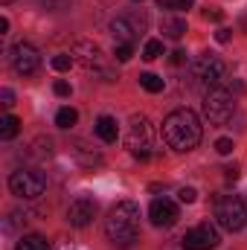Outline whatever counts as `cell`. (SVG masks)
I'll list each match as a JSON object with an SVG mask.
<instances>
[{
  "label": "cell",
  "mask_w": 247,
  "mask_h": 250,
  "mask_svg": "<svg viewBox=\"0 0 247 250\" xmlns=\"http://www.w3.org/2000/svg\"><path fill=\"white\" fill-rule=\"evenodd\" d=\"M201 137H204L201 120L189 108H178L163 120V140L175 151H192L201 143Z\"/></svg>",
  "instance_id": "obj_1"
},
{
  "label": "cell",
  "mask_w": 247,
  "mask_h": 250,
  "mask_svg": "<svg viewBox=\"0 0 247 250\" xmlns=\"http://www.w3.org/2000/svg\"><path fill=\"white\" fill-rule=\"evenodd\" d=\"M105 236L117 245V248H128L137 242L140 236V207L134 201H120L108 218H105Z\"/></svg>",
  "instance_id": "obj_2"
},
{
  "label": "cell",
  "mask_w": 247,
  "mask_h": 250,
  "mask_svg": "<svg viewBox=\"0 0 247 250\" xmlns=\"http://www.w3.org/2000/svg\"><path fill=\"white\" fill-rule=\"evenodd\" d=\"M215 221L218 227H224L227 233H239L247 224V207L242 198L236 195H224L215 201Z\"/></svg>",
  "instance_id": "obj_3"
},
{
  "label": "cell",
  "mask_w": 247,
  "mask_h": 250,
  "mask_svg": "<svg viewBox=\"0 0 247 250\" xmlns=\"http://www.w3.org/2000/svg\"><path fill=\"white\" fill-rule=\"evenodd\" d=\"M236 114V99L227 87H212L204 96V117L212 125H224L230 123V117Z\"/></svg>",
  "instance_id": "obj_4"
},
{
  "label": "cell",
  "mask_w": 247,
  "mask_h": 250,
  "mask_svg": "<svg viewBox=\"0 0 247 250\" xmlns=\"http://www.w3.org/2000/svg\"><path fill=\"white\" fill-rule=\"evenodd\" d=\"M9 189H12V195H18V198H23V201H32V198L44 195L47 178H44L41 172H35V169H18V172H12V178H9Z\"/></svg>",
  "instance_id": "obj_5"
},
{
  "label": "cell",
  "mask_w": 247,
  "mask_h": 250,
  "mask_svg": "<svg viewBox=\"0 0 247 250\" xmlns=\"http://www.w3.org/2000/svg\"><path fill=\"white\" fill-rule=\"evenodd\" d=\"M125 146H128V151L134 157L148 160V154H151V128H148L145 117H134L131 120V131L125 137Z\"/></svg>",
  "instance_id": "obj_6"
},
{
  "label": "cell",
  "mask_w": 247,
  "mask_h": 250,
  "mask_svg": "<svg viewBox=\"0 0 247 250\" xmlns=\"http://www.w3.org/2000/svg\"><path fill=\"white\" fill-rule=\"evenodd\" d=\"M181 242H184V250H215L218 242H221V236H218V230H215L212 224L204 221V224L186 230V236Z\"/></svg>",
  "instance_id": "obj_7"
},
{
  "label": "cell",
  "mask_w": 247,
  "mask_h": 250,
  "mask_svg": "<svg viewBox=\"0 0 247 250\" xmlns=\"http://www.w3.org/2000/svg\"><path fill=\"white\" fill-rule=\"evenodd\" d=\"M9 59H12V67H15V73H21V76H32V73L41 67V56H38V50H35L32 44H26V41L15 44Z\"/></svg>",
  "instance_id": "obj_8"
},
{
  "label": "cell",
  "mask_w": 247,
  "mask_h": 250,
  "mask_svg": "<svg viewBox=\"0 0 247 250\" xmlns=\"http://www.w3.org/2000/svg\"><path fill=\"white\" fill-rule=\"evenodd\" d=\"M148 218H151L154 227H172V224H178L181 212H178V204H175V201H169V198H154L151 207H148Z\"/></svg>",
  "instance_id": "obj_9"
},
{
  "label": "cell",
  "mask_w": 247,
  "mask_h": 250,
  "mask_svg": "<svg viewBox=\"0 0 247 250\" xmlns=\"http://www.w3.org/2000/svg\"><path fill=\"white\" fill-rule=\"evenodd\" d=\"M93 215H96V201L93 198H87V195H79L70 207H67V221L73 224V227H87L90 221H93Z\"/></svg>",
  "instance_id": "obj_10"
},
{
  "label": "cell",
  "mask_w": 247,
  "mask_h": 250,
  "mask_svg": "<svg viewBox=\"0 0 247 250\" xmlns=\"http://www.w3.org/2000/svg\"><path fill=\"white\" fill-rule=\"evenodd\" d=\"M224 73H227V64L221 62L218 56H212V53H206V56H201L195 62V76L204 79L206 84H218L224 79Z\"/></svg>",
  "instance_id": "obj_11"
},
{
  "label": "cell",
  "mask_w": 247,
  "mask_h": 250,
  "mask_svg": "<svg viewBox=\"0 0 247 250\" xmlns=\"http://www.w3.org/2000/svg\"><path fill=\"white\" fill-rule=\"evenodd\" d=\"M70 56H73V62H79L82 67H87V70L99 67V62H102V50L93 41H76V47H73Z\"/></svg>",
  "instance_id": "obj_12"
},
{
  "label": "cell",
  "mask_w": 247,
  "mask_h": 250,
  "mask_svg": "<svg viewBox=\"0 0 247 250\" xmlns=\"http://www.w3.org/2000/svg\"><path fill=\"white\" fill-rule=\"evenodd\" d=\"M137 32H140V29L131 23V18H117V21H111V35H114L117 44H134Z\"/></svg>",
  "instance_id": "obj_13"
},
{
  "label": "cell",
  "mask_w": 247,
  "mask_h": 250,
  "mask_svg": "<svg viewBox=\"0 0 247 250\" xmlns=\"http://www.w3.org/2000/svg\"><path fill=\"white\" fill-rule=\"evenodd\" d=\"M160 29H163V35L166 38H184L186 35V21L184 18H178V15H166L163 21H160Z\"/></svg>",
  "instance_id": "obj_14"
},
{
  "label": "cell",
  "mask_w": 247,
  "mask_h": 250,
  "mask_svg": "<svg viewBox=\"0 0 247 250\" xmlns=\"http://www.w3.org/2000/svg\"><path fill=\"white\" fill-rule=\"evenodd\" d=\"M96 134H99L102 143H117V137H120V125H117L114 117H99V120H96Z\"/></svg>",
  "instance_id": "obj_15"
},
{
  "label": "cell",
  "mask_w": 247,
  "mask_h": 250,
  "mask_svg": "<svg viewBox=\"0 0 247 250\" xmlns=\"http://www.w3.org/2000/svg\"><path fill=\"white\" fill-rule=\"evenodd\" d=\"M15 250H50V242L38 233H29V236H21Z\"/></svg>",
  "instance_id": "obj_16"
},
{
  "label": "cell",
  "mask_w": 247,
  "mask_h": 250,
  "mask_svg": "<svg viewBox=\"0 0 247 250\" xmlns=\"http://www.w3.org/2000/svg\"><path fill=\"white\" fill-rule=\"evenodd\" d=\"M18 131H21V120H18V117L6 114V117L0 120V137H3V140H12V137H18Z\"/></svg>",
  "instance_id": "obj_17"
},
{
  "label": "cell",
  "mask_w": 247,
  "mask_h": 250,
  "mask_svg": "<svg viewBox=\"0 0 247 250\" xmlns=\"http://www.w3.org/2000/svg\"><path fill=\"white\" fill-rule=\"evenodd\" d=\"M140 84H143L148 93H160V90L166 87V82H163L160 76H154V73H143V76H140Z\"/></svg>",
  "instance_id": "obj_18"
},
{
  "label": "cell",
  "mask_w": 247,
  "mask_h": 250,
  "mask_svg": "<svg viewBox=\"0 0 247 250\" xmlns=\"http://www.w3.org/2000/svg\"><path fill=\"white\" fill-rule=\"evenodd\" d=\"M160 56H163V41H157V38L145 41V47H143V59H145V62H154V59H160Z\"/></svg>",
  "instance_id": "obj_19"
},
{
  "label": "cell",
  "mask_w": 247,
  "mask_h": 250,
  "mask_svg": "<svg viewBox=\"0 0 247 250\" xmlns=\"http://www.w3.org/2000/svg\"><path fill=\"white\" fill-rule=\"evenodd\" d=\"M76 123H79V114H76L73 108H62V111L56 114V125H59V128H73Z\"/></svg>",
  "instance_id": "obj_20"
},
{
  "label": "cell",
  "mask_w": 247,
  "mask_h": 250,
  "mask_svg": "<svg viewBox=\"0 0 247 250\" xmlns=\"http://www.w3.org/2000/svg\"><path fill=\"white\" fill-rule=\"evenodd\" d=\"M114 56H117V62H128V59L134 56V44H117Z\"/></svg>",
  "instance_id": "obj_21"
},
{
  "label": "cell",
  "mask_w": 247,
  "mask_h": 250,
  "mask_svg": "<svg viewBox=\"0 0 247 250\" xmlns=\"http://www.w3.org/2000/svg\"><path fill=\"white\" fill-rule=\"evenodd\" d=\"M53 67H56L59 73H67V70L73 67V56H56V59H53Z\"/></svg>",
  "instance_id": "obj_22"
},
{
  "label": "cell",
  "mask_w": 247,
  "mask_h": 250,
  "mask_svg": "<svg viewBox=\"0 0 247 250\" xmlns=\"http://www.w3.org/2000/svg\"><path fill=\"white\" fill-rule=\"evenodd\" d=\"M233 148H236V146H233V140H230V137H221V140H215V151H218V154H230Z\"/></svg>",
  "instance_id": "obj_23"
},
{
  "label": "cell",
  "mask_w": 247,
  "mask_h": 250,
  "mask_svg": "<svg viewBox=\"0 0 247 250\" xmlns=\"http://www.w3.org/2000/svg\"><path fill=\"white\" fill-rule=\"evenodd\" d=\"M178 198H181L184 204H195V201H198V192H195L192 187H184L181 192H178Z\"/></svg>",
  "instance_id": "obj_24"
},
{
  "label": "cell",
  "mask_w": 247,
  "mask_h": 250,
  "mask_svg": "<svg viewBox=\"0 0 247 250\" xmlns=\"http://www.w3.org/2000/svg\"><path fill=\"white\" fill-rule=\"evenodd\" d=\"M0 99H3V108H12V105H15V93H12L9 87L0 90Z\"/></svg>",
  "instance_id": "obj_25"
},
{
  "label": "cell",
  "mask_w": 247,
  "mask_h": 250,
  "mask_svg": "<svg viewBox=\"0 0 247 250\" xmlns=\"http://www.w3.org/2000/svg\"><path fill=\"white\" fill-rule=\"evenodd\" d=\"M204 18H206V21H221L224 12H221V9H204Z\"/></svg>",
  "instance_id": "obj_26"
},
{
  "label": "cell",
  "mask_w": 247,
  "mask_h": 250,
  "mask_svg": "<svg viewBox=\"0 0 247 250\" xmlns=\"http://www.w3.org/2000/svg\"><path fill=\"white\" fill-rule=\"evenodd\" d=\"M53 90H56L59 96H70V84H67V82H56V84H53Z\"/></svg>",
  "instance_id": "obj_27"
},
{
  "label": "cell",
  "mask_w": 247,
  "mask_h": 250,
  "mask_svg": "<svg viewBox=\"0 0 247 250\" xmlns=\"http://www.w3.org/2000/svg\"><path fill=\"white\" fill-rule=\"evenodd\" d=\"M215 41H218V44H227V41H230V29H218V32H215Z\"/></svg>",
  "instance_id": "obj_28"
},
{
  "label": "cell",
  "mask_w": 247,
  "mask_h": 250,
  "mask_svg": "<svg viewBox=\"0 0 247 250\" xmlns=\"http://www.w3.org/2000/svg\"><path fill=\"white\" fill-rule=\"evenodd\" d=\"M169 62H172V64H184V62H186V53H184V50H175Z\"/></svg>",
  "instance_id": "obj_29"
},
{
  "label": "cell",
  "mask_w": 247,
  "mask_h": 250,
  "mask_svg": "<svg viewBox=\"0 0 247 250\" xmlns=\"http://www.w3.org/2000/svg\"><path fill=\"white\" fill-rule=\"evenodd\" d=\"M160 9H178V0H157Z\"/></svg>",
  "instance_id": "obj_30"
},
{
  "label": "cell",
  "mask_w": 247,
  "mask_h": 250,
  "mask_svg": "<svg viewBox=\"0 0 247 250\" xmlns=\"http://www.w3.org/2000/svg\"><path fill=\"white\" fill-rule=\"evenodd\" d=\"M9 32V18H0V35H6Z\"/></svg>",
  "instance_id": "obj_31"
},
{
  "label": "cell",
  "mask_w": 247,
  "mask_h": 250,
  "mask_svg": "<svg viewBox=\"0 0 247 250\" xmlns=\"http://www.w3.org/2000/svg\"><path fill=\"white\" fill-rule=\"evenodd\" d=\"M224 172H227V181H236V178H239V169H236V166H233V169H224Z\"/></svg>",
  "instance_id": "obj_32"
},
{
  "label": "cell",
  "mask_w": 247,
  "mask_h": 250,
  "mask_svg": "<svg viewBox=\"0 0 247 250\" xmlns=\"http://www.w3.org/2000/svg\"><path fill=\"white\" fill-rule=\"evenodd\" d=\"M195 0H178V9H192Z\"/></svg>",
  "instance_id": "obj_33"
},
{
  "label": "cell",
  "mask_w": 247,
  "mask_h": 250,
  "mask_svg": "<svg viewBox=\"0 0 247 250\" xmlns=\"http://www.w3.org/2000/svg\"><path fill=\"white\" fill-rule=\"evenodd\" d=\"M0 3H12V0H0Z\"/></svg>",
  "instance_id": "obj_34"
}]
</instances>
